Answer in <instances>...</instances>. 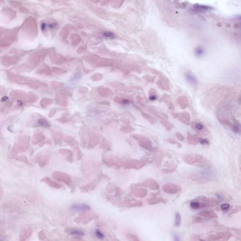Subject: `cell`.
Instances as JSON below:
<instances>
[{
    "mask_svg": "<svg viewBox=\"0 0 241 241\" xmlns=\"http://www.w3.org/2000/svg\"><path fill=\"white\" fill-rule=\"evenodd\" d=\"M199 142H200L201 144L202 145L208 144V141L207 140H205V139H200Z\"/></svg>",
    "mask_w": 241,
    "mask_h": 241,
    "instance_id": "32",
    "label": "cell"
},
{
    "mask_svg": "<svg viewBox=\"0 0 241 241\" xmlns=\"http://www.w3.org/2000/svg\"><path fill=\"white\" fill-rule=\"evenodd\" d=\"M145 165V162L140 160H132L127 164L128 167L131 168L140 169L143 167Z\"/></svg>",
    "mask_w": 241,
    "mask_h": 241,
    "instance_id": "13",
    "label": "cell"
},
{
    "mask_svg": "<svg viewBox=\"0 0 241 241\" xmlns=\"http://www.w3.org/2000/svg\"><path fill=\"white\" fill-rule=\"evenodd\" d=\"M189 177L190 179L193 180L194 181L200 184H203V183H206L211 181L210 178L208 177H205L204 176L201 175L195 174V173H191L189 175Z\"/></svg>",
    "mask_w": 241,
    "mask_h": 241,
    "instance_id": "6",
    "label": "cell"
},
{
    "mask_svg": "<svg viewBox=\"0 0 241 241\" xmlns=\"http://www.w3.org/2000/svg\"><path fill=\"white\" fill-rule=\"evenodd\" d=\"M39 124L41 126L43 127H49L50 126V124L49 123V122L46 120L44 119H39L38 120Z\"/></svg>",
    "mask_w": 241,
    "mask_h": 241,
    "instance_id": "24",
    "label": "cell"
},
{
    "mask_svg": "<svg viewBox=\"0 0 241 241\" xmlns=\"http://www.w3.org/2000/svg\"><path fill=\"white\" fill-rule=\"evenodd\" d=\"M201 217L206 219H211L215 218L218 217L217 215L215 212L212 210H205L201 211L200 213L198 214Z\"/></svg>",
    "mask_w": 241,
    "mask_h": 241,
    "instance_id": "12",
    "label": "cell"
},
{
    "mask_svg": "<svg viewBox=\"0 0 241 241\" xmlns=\"http://www.w3.org/2000/svg\"><path fill=\"white\" fill-rule=\"evenodd\" d=\"M142 116L144 118H146V119L148 120L149 123H150L151 124H155V120H154V119H153V117H152L151 116L148 115V114H147V113H142Z\"/></svg>",
    "mask_w": 241,
    "mask_h": 241,
    "instance_id": "23",
    "label": "cell"
},
{
    "mask_svg": "<svg viewBox=\"0 0 241 241\" xmlns=\"http://www.w3.org/2000/svg\"><path fill=\"white\" fill-rule=\"evenodd\" d=\"M95 235L97 236L98 238L100 239H102L104 238V234L102 233L101 231L99 230V229H97L95 231Z\"/></svg>",
    "mask_w": 241,
    "mask_h": 241,
    "instance_id": "28",
    "label": "cell"
},
{
    "mask_svg": "<svg viewBox=\"0 0 241 241\" xmlns=\"http://www.w3.org/2000/svg\"><path fill=\"white\" fill-rule=\"evenodd\" d=\"M133 191L135 195L139 197H144L147 195V190L145 189H141V188L134 189Z\"/></svg>",
    "mask_w": 241,
    "mask_h": 241,
    "instance_id": "17",
    "label": "cell"
},
{
    "mask_svg": "<svg viewBox=\"0 0 241 241\" xmlns=\"http://www.w3.org/2000/svg\"><path fill=\"white\" fill-rule=\"evenodd\" d=\"M133 137L137 140L140 146L147 150H151L153 148V142L149 138L143 135L135 134Z\"/></svg>",
    "mask_w": 241,
    "mask_h": 241,
    "instance_id": "3",
    "label": "cell"
},
{
    "mask_svg": "<svg viewBox=\"0 0 241 241\" xmlns=\"http://www.w3.org/2000/svg\"><path fill=\"white\" fill-rule=\"evenodd\" d=\"M141 185L145 187L150 189L152 190H157L159 189V185L157 182L152 179H147L142 182Z\"/></svg>",
    "mask_w": 241,
    "mask_h": 241,
    "instance_id": "8",
    "label": "cell"
},
{
    "mask_svg": "<svg viewBox=\"0 0 241 241\" xmlns=\"http://www.w3.org/2000/svg\"><path fill=\"white\" fill-rule=\"evenodd\" d=\"M33 230L30 228H24L21 230L19 235L20 241H26L32 235Z\"/></svg>",
    "mask_w": 241,
    "mask_h": 241,
    "instance_id": "9",
    "label": "cell"
},
{
    "mask_svg": "<svg viewBox=\"0 0 241 241\" xmlns=\"http://www.w3.org/2000/svg\"><path fill=\"white\" fill-rule=\"evenodd\" d=\"M56 173H57V174H55V176H57V177H55V178H56L57 179L61 180L63 181H66V182L70 181L69 177L67 174H64V173H60V172H57Z\"/></svg>",
    "mask_w": 241,
    "mask_h": 241,
    "instance_id": "20",
    "label": "cell"
},
{
    "mask_svg": "<svg viewBox=\"0 0 241 241\" xmlns=\"http://www.w3.org/2000/svg\"><path fill=\"white\" fill-rule=\"evenodd\" d=\"M179 103L180 104V106L182 108L184 109L187 106V102L186 100L184 99H180L179 101Z\"/></svg>",
    "mask_w": 241,
    "mask_h": 241,
    "instance_id": "27",
    "label": "cell"
},
{
    "mask_svg": "<svg viewBox=\"0 0 241 241\" xmlns=\"http://www.w3.org/2000/svg\"><path fill=\"white\" fill-rule=\"evenodd\" d=\"M147 203L149 204H157L160 203H165L164 200L162 198H158V197H153V198H149L147 199Z\"/></svg>",
    "mask_w": 241,
    "mask_h": 241,
    "instance_id": "18",
    "label": "cell"
},
{
    "mask_svg": "<svg viewBox=\"0 0 241 241\" xmlns=\"http://www.w3.org/2000/svg\"><path fill=\"white\" fill-rule=\"evenodd\" d=\"M193 128L197 133L202 135H206L208 133V129L203 123L201 122H193L192 125Z\"/></svg>",
    "mask_w": 241,
    "mask_h": 241,
    "instance_id": "7",
    "label": "cell"
},
{
    "mask_svg": "<svg viewBox=\"0 0 241 241\" xmlns=\"http://www.w3.org/2000/svg\"><path fill=\"white\" fill-rule=\"evenodd\" d=\"M91 208L86 204H74L71 206L69 210L73 211H89Z\"/></svg>",
    "mask_w": 241,
    "mask_h": 241,
    "instance_id": "10",
    "label": "cell"
},
{
    "mask_svg": "<svg viewBox=\"0 0 241 241\" xmlns=\"http://www.w3.org/2000/svg\"><path fill=\"white\" fill-rule=\"evenodd\" d=\"M69 234L71 235L77 236H84V232L80 230H77V229H74V230L71 231L69 232Z\"/></svg>",
    "mask_w": 241,
    "mask_h": 241,
    "instance_id": "21",
    "label": "cell"
},
{
    "mask_svg": "<svg viewBox=\"0 0 241 241\" xmlns=\"http://www.w3.org/2000/svg\"><path fill=\"white\" fill-rule=\"evenodd\" d=\"M231 236V233L222 232L217 234H213L208 236L209 240L214 241H227Z\"/></svg>",
    "mask_w": 241,
    "mask_h": 241,
    "instance_id": "4",
    "label": "cell"
},
{
    "mask_svg": "<svg viewBox=\"0 0 241 241\" xmlns=\"http://www.w3.org/2000/svg\"><path fill=\"white\" fill-rule=\"evenodd\" d=\"M162 190L166 193L176 194L180 190L179 186L172 183H166L162 186Z\"/></svg>",
    "mask_w": 241,
    "mask_h": 241,
    "instance_id": "5",
    "label": "cell"
},
{
    "mask_svg": "<svg viewBox=\"0 0 241 241\" xmlns=\"http://www.w3.org/2000/svg\"><path fill=\"white\" fill-rule=\"evenodd\" d=\"M166 141L168 142V143H169L172 144H176L178 145V146H179V147H181V145H180L179 143H178L174 139H172V138H169V139H166Z\"/></svg>",
    "mask_w": 241,
    "mask_h": 241,
    "instance_id": "29",
    "label": "cell"
},
{
    "mask_svg": "<svg viewBox=\"0 0 241 241\" xmlns=\"http://www.w3.org/2000/svg\"><path fill=\"white\" fill-rule=\"evenodd\" d=\"M204 53L205 49L201 46H199L195 49V54L196 57H202L204 55Z\"/></svg>",
    "mask_w": 241,
    "mask_h": 241,
    "instance_id": "19",
    "label": "cell"
},
{
    "mask_svg": "<svg viewBox=\"0 0 241 241\" xmlns=\"http://www.w3.org/2000/svg\"><path fill=\"white\" fill-rule=\"evenodd\" d=\"M172 237H173V241H181L179 236L178 235L177 233L173 232V234H172Z\"/></svg>",
    "mask_w": 241,
    "mask_h": 241,
    "instance_id": "31",
    "label": "cell"
},
{
    "mask_svg": "<svg viewBox=\"0 0 241 241\" xmlns=\"http://www.w3.org/2000/svg\"><path fill=\"white\" fill-rule=\"evenodd\" d=\"M175 136L177 138V139L179 140V141H183L184 140V136H183V135L181 133H179V132H177V133H175Z\"/></svg>",
    "mask_w": 241,
    "mask_h": 241,
    "instance_id": "30",
    "label": "cell"
},
{
    "mask_svg": "<svg viewBox=\"0 0 241 241\" xmlns=\"http://www.w3.org/2000/svg\"><path fill=\"white\" fill-rule=\"evenodd\" d=\"M177 118L182 122L183 123L186 125H189L190 123V116L189 113L187 112L177 114Z\"/></svg>",
    "mask_w": 241,
    "mask_h": 241,
    "instance_id": "11",
    "label": "cell"
},
{
    "mask_svg": "<svg viewBox=\"0 0 241 241\" xmlns=\"http://www.w3.org/2000/svg\"><path fill=\"white\" fill-rule=\"evenodd\" d=\"M185 162L189 164L198 167L210 168L211 163L207 158L197 154H189L185 155L184 157Z\"/></svg>",
    "mask_w": 241,
    "mask_h": 241,
    "instance_id": "1",
    "label": "cell"
},
{
    "mask_svg": "<svg viewBox=\"0 0 241 241\" xmlns=\"http://www.w3.org/2000/svg\"><path fill=\"white\" fill-rule=\"evenodd\" d=\"M185 79L189 84L195 86L197 84V80L195 75L191 73H187L185 74Z\"/></svg>",
    "mask_w": 241,
    "mask_h": 241,
    "instance_id": "14",
    "label": "cell"
},
{
    "mask_svg": "<svg viewBox=\"0 0 241 241\" xmlns=\"http://www.w3.org/2000/svg\"><path fill=\"white\" fill-rule=\"evenodd\" d=\"M181 216L180 214L178 212L175 213V226L177 227H179L181 224Z\"/></svg>",
    "mask_w": 241,
    "mask_h": 241,
    "instance_id": "22",
    "label": "cell"
},
{
    "mask_svg": "<svg viewBox=\"0 0 241 241\" xmlns=\"http://www.w3.org/2000/svg\"><path fill=\"white\" fill-rule=\"evenodd\" d=\"M230 208V205L228 203H224L221 206V210L224 212L228 211Z\"/></svg>",
    "mask_w": 241,
    "mask_h": 241,
    "instance_id": "26",
    "label": "cell"
},
{
    "mask_svg": "<svg viewBox=\"0 0 241 241\" xmlns=\"http://www.w3.org/2000/svg\"><path fill=\"white\" fill-rule=\"evenodd\" d=\"M104 35H105V36H106V37H110V38L113 37V36H114L113 33L111 32H106L104 33Z\"/></svg>",
    "mask_w": 241,
    "mask_h": 241,
    "instance_id": "33",
    "label": "cell"
},
{
    "mask_svg": "<svg viewBox=\"0 0 241 241\" xmlns=\"http://www.w3.org/2000/svg\"><path fill=\"white\" fill-rule=\"evenodd\" d=\"M6 233L4 228V224L3 221H0V236L5 238Z\"/></svg>",
    "mask_w": 241,
    "mask_h": 241,
    "instance_id": "25",
    "label": "cell"
},
{
    "mask_svg": "<svg viewBox=\"0 0 241 241\" xmlns=\"http://www.w3.org/2000/svg\"><path fill=\"white\" fill-rule=\"evenodd\" d=\"M219 202L213 198H207L204 196H199L190 203V207L194 210L213 207L218 205Z\"/></svg>",
    "mask_w": 241,
    "mask_h": 241,
    "instance_id": "2",
    "label": "cell"
},
{
    "mask_svg": "<svg viewBox=\"0 0 241 241\" xmlns=\"http://www.w3.org/2000/svg\"><path fill=\"white\" fill-rule=\"evenodd\" d=\"M159 119L160 123H161L162 125L167 129V130H171L174 128L173 124L169 120L165 119L164 118H162V117H160Z\"/></svg>",
    "mask_w": 241,
    "mask_h": 241,
    "instance_id": "15",
    "label": "cell"
},
{
    "mask_svg": "<svg viewBox=\"0 0 241 241\" xmlns=\"http://www.w3.org/2000/svg\"><path fill=\"white\" fill-rule=\"evenodd\" d=\"M149 99H150L151 100H155V99H157V97L155 96V95H152L151 96L150 98H149Z\"/></svg>",
    "mask_w": 241,
    "mask_h": 241,
    "instance_id": "34",
    "label": "cell"
},
{
    "mask_svg": "<svg viewBox=\"0 0 241 241\" xmlns=\"http://www.w3.org/2000/svg\"><path fill=\"white\" fill-rule=\"evenodd\" d=\"M200 139L199 138L197 137V136L192 135L190 133H188L187 140L189 144L196 145L197 144L198 142H199Z\"/></svg>",
    "mask_w": 241,
    "mask_h": 241,
    "instance_id": "16",
    "label": "cell"
}]
</instances>
